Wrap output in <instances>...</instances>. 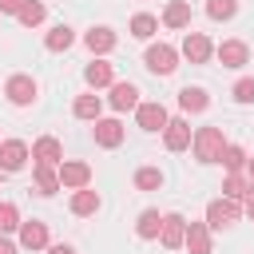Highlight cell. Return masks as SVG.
Wrapping results in <instances>:
<instances>
[{
    "mask_svg": "<svg viewBox=\"0 0 254 254\" xmlns=\"http://www.w3.org/2000/svg\"><path fill=\"white\" fill-rule=\"evenodd\" d=\"M218 163H222L226 171H242V167H246V151H242V147H230V143H226V151H222V159H218Z\"/></svg>",
    "mask_w": 254,
    "mask_h": 254,
    "instance_id": "obj_31",
    "label": "cell"
},
{
    "mask_svg": "<svg viewBox=\"0 0 254 254\" xmlns=\"http://www.w3.org/2000/svg\"><path fill=\"white\" fill-rule=\"evenodd\" d=\"M155 28H159V20H155V16H147V12H139V16L131 20V36H139V40L155 36Z\"/></svg>",
    "mask_w": 254,
    "mask_h": 254,
    "instance_id": "obj_29",
    "label": "cell"
},
{
    "mask_svg": "<svg viewBox=\"0 0 254 254\" xmlns=\"http://www.w3.org/2000/svg\"><path fill=\"white\" fill-rule=\"evenodd\" d=\"M24 163H28V147H24L20 139L0 143V171H20Z\"/></svg>",
    "mask_w": 254,
    "mask_h": 254,
    "instance_id": "obj_10",
    "label": "cell"
},
{
    "mask_svg": "<svg viewBox=\"0 0 254 254\" xmlns=\"http://www.w3.org/2000/svg\"><path fill=\"white\" fill-rule=\"evenodd\" d=\"M135 230H139V238H159V234H163V214H159V210H143Z\"/></svg>",
    "mask_w": 254,
    "mask_h": 254,
    "instance_id": "obj_22",
    "label": "cell"
},
{
    "mask_svg": "<svg viewBox=\"0 0 254 254\" xmlns=\"http://www.w3.org/2000/svg\"><path fill=\"white\" fill-rule=\"evenodd\" d=\"M234 218H238V202H234V198H214V202L206 206V226H214V230L230 226Z\"/></svg>",
    "mask_w": 254,
    "mask_h": 254,
    "instance_id": "obj_4",
    "label": "cell"
},
{
    "mask_svg": "<svg viewBox=\"0 0 254 254\" xmlns=\"http://www.w3.org/2000/svg\"><path fill=\"white\" fill-rule=\"evenodd\" d=\"M163 246L167 250H175V246H183L187 242V218L183 214H163Z\"/></svg>",
    "mask_w": 254,
    "mask_h": 254,
    "instance_id": "obj_7",
    "label": "cell"
},
{
    "mask_svg": "<svg viewBox=\"0 0 254 254\" xmlns=\"http://www.w3.org/2000/svg\"><path fill=\"white\" fill-rule=\"evenodd\" d=\"M4 230H20V210L16 202H0V234Z\"/></svg>",
    "mask_w": 254,
    "mask_h": 254,
    "instance_id": "obj_32",
    "label": "cell"
},
{
    "mask_svg": "<svg viewBox=\"0 0 254 254\" xmlns=\"http://www.w3.org/2000/svg\"><path fill=\"white\" fill-rule=\"evenodd\" d=\"M20 246L24 250H44L48 246V226L36 222V218L32 222H20Z\"/></svg>",
    "mask_w": 254,
    "mask_h": 254,
    "instance_id": "obj_13",
    "label": "cell"
},
{
    "mask_svg": "<svg viewBox=\"0 0 254 254\" xmlns=\"http://www.w3.org/2000/svg\"><path fill=\"white\" fill-rule=\"evenodd\" d=\"M218 60H222V67H242L250 60V48L242 40H222L218 44Z\"/></svg>",
    "mask_w": 254,
    "mask_h": 254,
    "instance_id": "obj_11",
    "label": "cell"
},
{
    "mask_svg": "<svg viewBox=\"0 0 254 254\" xmlns=\"http://www.w3.org/2000/svg\"><path fill=\"white\" fill-rule=\"evenodd\" d=\"M143 64H147L155 75H171V71L179 67V52H175L171 44H151L147 56H143Z\"/></svg>",
    "mask_w": 254,
    "mask_h": 254,
    "instance_id": "obj_2",
    "label": "cell"
},
{
    "mask_svg": "<svg viewBox=\"0 0 254 254\" xmlns=\"http://www.w3.org/2000/svg\"><path fill=\"white\" fill-rule=\"evenodd\" d=\"M171 119H167V107L163 103H139V127L143 131H163Z\"/></svg>",
    "mask_w": 254,
    "mask_h": 254,
    "instance_id": "obj_12",
    "label": "cell"
},
{
    "mask_svg": "<svg viewBox=\"0 0 254 254\" xmlns=\"http://www.w3.org/2000/svg\"><path fill=\"white\" fill-rule=\"evenodd\" d=\"M48 254H75V250H71V246H64V242H60V246H48Z\"/></svg>",
    "mask_w": 254,
    "mask_h": 254,
    "instance_id": "obj_35",
    "label": "cell"
},
{
    "mask_svg": "<svg viewBox=\"0 0 254 254\" xmlns=\"http://www.w3.org/2000/svg\"><path fill=\"white\" fill-rule=\"evenodd\" d=\"M36 187H40V194H56L60 190V175L52 167H40L36 163Z\"/></svg>",
    "mask_w": 254,
    "mask_h": 254,
    "instance_id": "obj_25",
    "label": "cell"
},
{
    "mask_svg": "<svg viewBox=\"0 0 254 254\" xmlns=\"http://www.w3.org/2000/svg\"><path fill=\"white\" fill-rule=\"evenodd\" d=\"M0 254H16V246H12V242H8L4 234H0Z\"/></svg>",
    "mask_w": 254,
    "mask_h": 254,
    "instance_id": "obj_36",
    "label": "cell"
},
{
    "mask_svg": "<svg viewBox=\"0 0 254 254\" xmlns=\"http://www.w3.org/2000/svg\"><path fill=\"white\" fill-rule=\"evenodd\" d=\"M246 214L254 218V194H246Z\"/></svg>",
    "mask_w": 254,
    "mask_h": 254,
    "instance_id": "obj_37",
    "label": "cell"
},
{
    "mask_svg": "<svg viewBox=\"0 0 254 254\" xmlns=\"http://www.w3.org/2000/svg\"><path fill=\"white\" fill-rule=\"evenodd\" d=\"M190 254H210V234L202 222H187V242H183Z\"/></svg>",
    "mask_w": 254,
    "mask_h": 254,
    "instance_id": "obj_16",
    "label": "cell"
},
{
    "mask_svg": "<svg viewBox=\"0 0 254 254\" xmlns=\"http://www.w3.org/2000/svg\"><path fill=\"white\" fill-rule=\"evenodd\" d=\"M222 194L238 202V198H246V194H250V183H246L238 171H230V175H226V183H222Z\"/></svg>",
    "mask_w": 254,
    "mask_h": 254,
    "instance_id": "obj_24",
    "label": "cell"
},
{
    "mask_svg": "<svg viewBox=\"0 0 254 254\" xmlns=\"http://www.w3.org/2000/svg\"><path fill=\"white\" fill-rule=\"evenodd\" d=\"M95 143L99 147H119L123 143V123L119 119H95Z\"/></svg>",
    "mask_w": 254,
    "mask_h": 254,
    "instance_id": "obj_14",
    "label": "cell"
},
{
    "mask_svg": "<svg viewBox=\"0 0 254 254\" xmlns=\"http://www.w3.org/2000/svg\"><path fill=\"white\" fill-rule=\"evenodd\" d=\"M83 79H87L91 87H111V83H115V75H111V64H103V60L87 64V67H83Z\"/></svg>",
    "mask_w": 254,
    "mask_h": 254,
    "instance_id": "obj_18",
    "label": "cell"
},
{
    "mask_svg": "<svg viewBox=\"0 0 254 254\" xmlns=\"http://www.w3.org/2000/svg\"><path fill=\"white\" fill-rule=\"evenodd\" d=\"M83 44H87L95 56H103V52H111V48H115V32H111V28H91V32L83 36Z\"/></svg>",
    "mask_w": 254,
    "mask_h": 254,
    "instance_id": "obj_17",
    "label": "cell"
},
{
    "mask_svg": "<svg viewBox=\"0 0 254 254\" xmlns=\"http://www.w3.org/2000/svg\"><path fill=\"white\" fill-rule=\"evenodd\" d=\"M16 16H20L24 28H36V24L44 20V4H40V0H24V8H20Z\"/></svg>",
    "mask_w": 254,
    "mask_h": 254,
    "instance_id": "obj_27",
    "label": "cell"
},
{
    "mask_svg": "<svg viewBox=\"0 0 254 254\" xmlns=\"http://www.w3.org/2000/svg\"><path fill=\"white\" fill-rule=\"evenodd\" d=\"M95 210H99V194L95 190L83 187V190L71 194V214H95Z\"/></svg>",
    "mask_w": 254,
    "mask_h": 254,
    "instance_id": "obj_21",
    "label": "cell"
},
{
    "mask_svg": "<svg viewBox=\"0 0 254 254\" xmlns=\"http://www.w3.org/2000/svg\"><path fill=\"white\" fill-rule=\"evenodd\" d=\"M163 143H167V151L190 147V123H187V119H171V123L163 127Z\"/></svg>",
    "mask_w": 254,
    "mask_h": 254,
    "instance_id": "obj_9",
    "label": "cell"
},
{
    "mask_svg": "<svg viewBox=\"0 0 254 254\" xmlns=\"http://www.w3.org/2000/svg\"><path fill=\"white\" fill-rule=\"evenodd\" d=\"M234 99L238 103H254V79H238L234 83Z\"/></svg>",
    "mask_w": 254,
    "mask_h": 254,
    "instance_id": "obj_33",
    "label": "cell"
},
{
    "mask_svg": "<svg viewBox=\"0 0 254 254\" xmlns=\"http://www.w3.org/2000/svg\"><path fill=\"white\" fill-rule=\"evenodd\" d=\"M135 187H139V190H159V187H163V171H159V167L135 171Z\"/></svg>",
    "mask_w": 254,
    "mask_h": 254,
    "instance_id": "obj_26",
    "label": "cell"
},
{
    "mask_svg": "<svg viewBox=\"0 0 254 254\" xmlns=\"http://www.w3.org/2000/svg\"><path fill=\"white\" fill-rule=\"evenodd\" d=\"M206 12H210V20H230L238 12V0H206Z\"/></svg>",
    "mask_w": 254,
    "mask_h": 254,
    "instance_id": "obj_30",
    "label": "cell"
},
{
    "mask_svg": "<svg viewBox=\"0 0 254 254\" xmlns=\"http://www.w3.org/2000/svg\"><path fill=\"white\" fill-rule=\"evenodd\" d=\"M32 159H36L40 167H56V163H64V147H60V139H52V135L36 139V147H32Z\"/></svg>",
    "mask_w": 254,
    "mask_h": 254,
    "instance_id": "obj_5",
    "label": "cell"
},
{
    "mask_svg": "<svg viewBox=\"0 0 254 254\" xmlns=\"http://www.w3.org/2000/svg\"><path fill=\"white\" fill-rule=\"evenodd\" d=\"M246 171H250V183H254V159H246Z\"/></svg>",
    "mask_w": 254,
    "mask_h": 254,
    "instance_id": "obj_38",
    "label": "cell"
},
{
    "mask_svg": "<svg viewBox=\"0 0 254 254\" xmlns=\"http://www.w3.org/2000/svg\"><path fill=\"white\" fill-rule=\"evenodd\" d=\"M44 44H48V52H67V48L75 44V36H71V28H67V24H60V28H52V32H48V40H44Z\"/></svg>",
    "mask_w": 254,
    "mask_h": 254,
    "instance_id": "obj_23",
    "label": "cell"
},
{
    "mask_svg": "<svg viewBox=\"0 0 254 254\" xmlns=\"http://www.w3.org/2000/svg\"><path fill=\"white\" fill-rule=\"evenodd\" d=\"M222 151H226V139H222L218 127H202V131L194 135V155H198V163H218Z\"/></svg>",
    "mask_w": 254,
    "mask_h": 254,
    "instance_id": "obj_1",
    "label": "cell"
},
{
    "mask_svg": "<svg viewBox=\"0 0 254 254\" xmlns=\"http://www.w3.org/2000/svg\"><path fill=\"white\" fill-rule=\"evenodd\" d=\"M24 0H0V12H20Z\"/></svg>",
    "mask_w": 254,
    "mask_h": 254,
    "instance_id": "obj_34",
    "label": "cell"
},
{
    "mask_svg": "<svg viewBox=\"0 0 254 254\" xmlns=\"http://www.w3.org/2000/svg\"><path fill=\"white\" fill-rule=\"evenodd\" d=\"M210 40L202 36V32H187V40H183V56L190 60V64H206L210 60Z\"/></svg>",
    "mask_w": 254,
    "mask_h": 254,
    "instance_id": "obj_8",
    "label": "cell"
},
{
    "mask_svg": "<svg viewBox=\"0 0 254 254\" xmlns=\"http://www.w3.org/2000/svg\"><path fill=\"white\" fill-rule=\"evenodd\" d=\"M163 24H167V28H187V24H190V4H187V0H175V4H167V12H163Z\"/></svg>",
    "mask_w": 254,
    "mask_h": 254,
    "instance_id": "obj_19",
    "label": "cell"
},
{
    "mask_svg": "<svg viewBox=\"0 0 254 254\" xmlns=\"http://www.w3.org/2000/svg\"><path fill=\"white\" fill-rule=\"evenodd\" d=\"M87 183H91V167L87 163H60V187L83 190Z\"/></svg>",
    "mask_w": 254,
    "mask_h": 254,
    "instance_id": "obj_6",
    "label": "cell"
},
{
    "mask_svg": "<svg viewBox=\"0 0 254 254\" xmlns=\"http://www.w3.org/2000/svg\"><path fill=\"white\" fill-rule=\"evenodd\" d=\"M36 91H40V87H36V79H32V75H12V79L4 83V95H8L16 107H28V103L36 99Z\"/></svg>",
    "mask_w": 254,
    "mask_h": 254,
    "instance_id": "obj_3",
    "label": "cell"
},
{
    "mask_svg": "<svg viewBox=\"0 0 254 254\" xmlns=\"http://www.w3.org/2000/svg\"><path fill=\"white\" fill-rule=\"evenodd\" d=\"M206 103H210V99H206L202 87H183V91H179V107H183V111H206Z\"/></svg>",
    "mask_w": 254,
    "mask_h": 254,
    "instance_id": "obj_20",
    "label": "cell"
},
{
    "mask_svg": "<svg viewBox=\"0 0 254 254\" xmlns=\"http://www.w3.org/2000/svg\"><path fill=\"white\" fill-rule=\"evenodd\" d=\"M111 107H115V111L139 107V87H135V83H111Z\"/></svg>",
    "mask_w": 254,
    "mask_h": 254,
    "instance_id": "obj_15",
    "label": "cell"
},
{
    "mask_svg": "<svg viewBox=\"0 0 254 254\" xmlns=\"http://www.w3.org/2000/svg\"><path fill=\"white\" fill-rule=\"evenodd\" d=\"M99 107H103V103H99V95H79L71 111H75L79 119H99Z\"/></svg>",
    "mask_w": 254,
    "mask_h": 254,
    "instance_id": "obj_28",
    "label": "cell"
}]
</instances>
